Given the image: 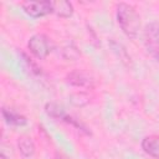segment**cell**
<instances>
[{
	"label": "cell",
	"mask_w": 159,
	"mask_h": 159,
	"mask_svg": "<svg viewBox=\"0 0 159 159\" xmlns=\"http://www.w3.org/2000/svg\"><path fill=\"white\" fill-rule=\"evenodd\" d=\"M116 17L120 30L129 37L135 39L140 30V16L132 6L127 2H118L116 5Z\"/></svg>",
	"instance_id": "6da1fadb"
},
{
	"label": "cell",
	"mask_w": 159,
	"mask_h": 159,
	"mask_svg": "<svg viewBox=\"0 0 159 159\" xmlns=\"http://www.w3.org/2000/svg\"><path fill=\"white\" fill-rule=\"evenodd\" d=\"M27 48L39 60H45L53 50V42L45 34H35L29 39Z\"/></svg>",
	"instance_id": "7a4b0ae2"
},
{
	"label": "cell",
	"mask_w": 159,
	"mask_h": 159,
	"mask_svg": "<svg viewBox=\"0 0 159 159\" xmlns=\"http://www.w3.org/2000/svg\"><path fill=\"white\" fill-rule=\"evenodd\" d=\"M144 43L148 51L159 61V22H152L145 26Z\"/></svg>",
	"instance_id": "3957f363"
},
{
	"label": "cell",
	"mask_w": 159,
	"mask_h": 159,
	"mask_svg": "<svg viewBox=\"0 0 159 159\" xmlns=\"http://www.w3.org/2000/svg\"><path fill=\"white\" fill-rule=\"evenodd\" d=\"M22 10L31 17L39 19L52 14V2L51 1H22Z\"/></svg>",
	"instance_id": "277c9868"
},
{
	"label": "cell",
	"mask_w": 159,
	"mask_h": 159,
	"mask_svg": "<svg viewBox=\"0 0 159 159\" xmlns=\"http://www.w3.org/2000/svg\"><path fill=\"white\" fill-rule=\"evenodd\" d=\"M67 82L72 86H76V87H81V88H84V87H92V80L91 77L81 71V70H75L72 72H70L66 77Z\"/></svg>",
	"instance_id": "5b68a950"
},
{
	"label": "cell",
	"mask_w": 159,
	"mask_h": 159,
	"mask_svg": "<svg viewBox=\"0 0 159 159\" xmlns=\"http://www.w3.org/2000/svg\"><path fill=\"white\" fill-rule=\"evenodd\" d=\"M142 149L150 157L159 159V135H148L142 140Z\"/></svg>",
	"instance_id": "8992f818"
},
{
	"label": "cell",
	"mask_w": 159,
	"mask_h": 159,
	"mask_svg": "<svg viewBox=\"0 0 159 159\" xmlns=\"http://www.w3.org/2000/svg\"><path fill=\"white\" fill-rule=\"evenodd\" d=\"M1 114H2V118L4 120L10 124V125H15V127H21V125H25L27 123V119L25 116L20 114V113H16L14 111H10V109H6V108H2L1 109Z\"/></svg>",
	"instance_id": "52a82bcc"
},
{
	"label": "cell",
	"mask_w": 159,
	"mask_h": 159,
	"mask_svg": "<svg viewBox=\"0 0 159 159\" xmlns=\"http://www.w3.org/2000/svg\"><path fill=\"white\" fill-rule=\"evenodd\" d=\"M52 2V14H56L60 17L67 19L70 16H72L73 14V6L70 1H51Z\"/></svg>",
	"instance_id": "ba28073f"
},
{
	"label": "cell",
	"mask_w": 159,
	"mask_h": 159,
	"mask_svg": "<svg viewBox=\"0 0 159 159\" xmlns=\"http://www.w3.org/2000/svg\"><path fill=\"white\" fill-rule=\"evenodd\" d=\"M17 148L24 158H30L35 153V143L27 135H21L17 139Z\"/></svg>",
	"instance_id": "9c48e42d"
},
{
	"label": "cell",
	"mask_w": 159,
	"mask_h": 159,
	"mask_svg": "<svg viewBox=\"0 0 159 159\" xmlns=\"http://www.w3.org/2000/svg\"><path fill=\"white\" fill-rule=\"evenodd\" d=\"M109 46H111L112 51L119 57V60H120L123 63H125V65H129V63H130V57H129V55L127 53L125 48H124L119 42H117V41H114V40H111V41H109Z\"/></svg>",
	"instance_id": "30bf717a"
},
{
	"label": "cell",
	"mask_w": 159,
	"mask_h": 159,
	"mask_svg": "<svg viewBox=\"0 0 159 159\" xmlns=\"http://www.w3.org/2000/svg\"><path fill=\"white\" fill-rule=\"evenodd\" d=\"M53 159H68L65 154H62V153H55V157H53Z\"/></svg>",
	"instance_id": "8fae6325"
}]
</instances>
